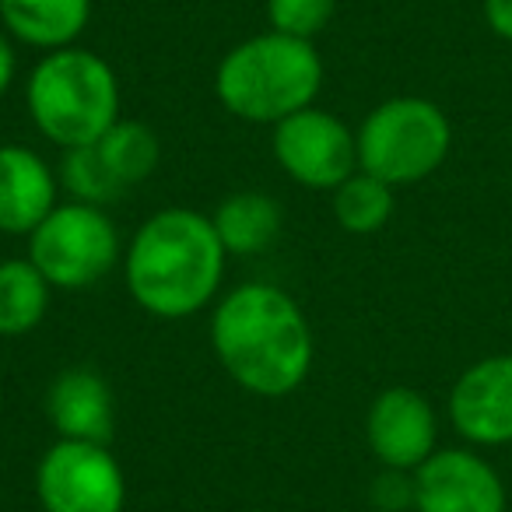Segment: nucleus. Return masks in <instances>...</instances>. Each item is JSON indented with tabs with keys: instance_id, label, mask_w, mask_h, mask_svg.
Returning <instances> with one entry per match:
<instances>
[{
	"instance_id": "obj_10",
	"label": "nucleus",
	"mask_w": 512,
	"mask_h": 512,
	"mask_svg": "<svg viewBox=\"0 0 512 512\" xmlns=\"http://www.w3.org/2000/svg\"><path fill=\"white\" fill-rule=\"evenodd\" d=\"M365 439L386 470L414 474L439 449V414L425 393L411 386H390L372 400Z\"/></svg>"
},
{
	"instance_id": "obj_13",
	"label": "nucleus",
	"mask_w": 512,
	"mask_h": 512,
	"mask_svg": "<svg viewBox=\"0 0 512 512\" xmlns=\"http://www.w3.org/2000/svg\"><path fill=\"white\" fill-rule=\"evenodd\" d=\"M46 414L60 439L99 442V446L113 439V390L99 372L85 365L64 369L53 379L46 393Z\"/></svg>"
},
{
	"instance_id": "obj_23",
	"label": "nucleus",
	"mask_w": 512,
	"mask_h": 512,
	"mask_svg": "<svg viewBox=\"0 0 512 512\" xmlns=\"http://www.w3.org/2000/svg\"><path fill=\"white\" fill-rule=\"evenodd\" d=\"M15 71H18L15 50H11L8 36H0V95L11 88V81H15Z\"/></svg>"
},
{
	"instance_id": "obj_20",
	"label": "nucleus",
	"mask_w": 512,
	"mask_h": 512,
	"mask_svg": "<svg viewBox=\"0 0 512 512\" xmlns=\"http://www.w3.org/2000/svg\"><path fill=\"white\" fill-rule=\"evenodd\" d=\"M337 11V0H267V18L271 29L281 36L309 39L330 25Z\"/></svg>"
},
{
	"instance_id": "obj_8",
	"label": "nucleus",
	"mask_w": 512,
	"mask_h": 512,
	"mask_svg": "<svg viewBox=\"0 0 512 512\" xmlns=\"http://www.w3.org/2000/svg\"><path fill=\"white\" fill-rule=\"evenodd\" d=\"M274 158L295 183L309 190H337L358 172V141L334 113L306 106L274 123Z\"/></svg>"
},
{
	"instance_id": "obj_9",
	"label": "nucleus",
	"mask_w": 512,
	"mask_h": 512,
	"mask_svg": "<svg viewBox=\"0 0 512 512\" xmlns=\"http://www.w3.org/2000/svg\"><path fill=\"white\" fill-rule=\"evenodd\" d=\"M509 491L474 446L435 449L414 470V512H505Z\"/></svg>"
},
{
	"instance_id": "obj_1",
	"label": "nucleus",
	"mask_w": 512,
	"mask_h": 512,
	"mask_svg": "<svg viewBox=\"0 0 512 512\" xmlns=\"http://www.w3.org/2000/svg\"><path fill=\"white\" fill-rule=\"evenodd\" d=\"M211 344L221 369L256 397L299 390L313 365V330L299 302L278 285L253 281L218 302Z\"/></svg>"
},
{
	"instance_id": "obj_4",
	"label": "nucleus",
	"mask_w": 512,
	"mask_h": 512,
	"mask_svg": "<svg viewBox=\"0 0 512 512\" xmlns=\"http://www.w3.org/2000/svg\"><path fill=\"white\" fill-rule=\"evenodd\" d=\"M39 134L60 148H85L120 120V81L92 50L64 46L39 60L25 88Z\"/></svg>"
},
{
	"instance_id": "obj_16",
	"label": "nucleus",
	"mask_w": 512,
	"mask_h": 512,
	"mask_svg": "<svg viewBox=\"0 0 512 512\" xmlns=\"http://www.w3.org/2000/svg\"><path fill=\"white\" fill-rule=\"evenodd\" d=\"M50 309V281L32 260L0 264V337H22L43 323Z\"/></svg>"
},
{
	"instance_id": "obj_21",
	"label": "nucleus",
	"mask_w": 512,
	"mask_h": 512,
	"mask_svg": "<svg viewBox=\"0 0 512 512\" xmlns=\"http://www.w3.org/2000/svg\"><path fill=\"white\" fill-rule=\"evenodd\" d=\"M372 502L383 512H400V509H407V505L414 509V474L407 477L404 470L383 467V474L372 484Z\"/></svg>"
},
{
	"instance_id": "obj_17",
	"label": "nucleus",
	"mask_w": 512,
	"mask_h": 512,
	"mask_svg": "<svg viewBox=\"0 0 512 512\" xmlns=\"http://www.w3.org/2000/svg\"><path fill=\"white\" fill-rule=\"evenodd\" d=\"M95 148L123 186L144 183L162 162V144H158L155 130L134 120H116L106 130V137L95 141Z\"/></svg>"
},
{
	"instance_id": "obj_2",
	"label": "nucleus",
	"mask_w": 512,
	"mask_h": 512,
	"mask_svg": "<svg viewBox=\"0 0 512 512\" xmlns=\"http://www.w3.org/2000/svg\"><path fill=\"white\" fill-rule=\"evenodd\" d=\"M225 256L207 214L190 207L158 211L137 228L123 256L127 292L144 313L183 320L200 313L218 295Z\"/></svg>"
},
{
	"instance_id": "obj_14",
	"label": "nucleus",
	"mask_w": 512,
	"mask_h": 512,
	"mask_svg": "<svg viewBox=\"0 0 512 512\" xmlns=\"http://www.w3.org/2000/svg\"><path fill=\"white\" fill-rule=\"evenodd\" d=\"M92 0H0V22L36 50H64L85 32Z\"/></svg>"
},
{
	"instance_id": "obj_15",
	"label": "nucleus",
	"mask_w": 512,
	"mask_h": 512,
	"mask_svg": "<svg viewBox=\"0 0 512 512\" xmlns=\"http://www.w3.org/2000/svg\"><path fill=\"white\" fill-rule=\"evenodd\" d=\"M211 225L218 232L225 253L235 256H253L264 253L281 232V207L274 204L267 193H232L218 204L211 214Z\"/></svg>"
},
{
	"instance_id": "obj_11",
	"label": "nucleus",
	"mask_w": 512,
	"mask_h": 512,
	"mask_svg": "<svg viewBox=\"0 0 512 512\" xmlns=\"http://www.w3.org/2000/svg\"><path fill=\"white\" fill-rule=\"evenodd\" d=\"M449 425L474 449L512 442V355L467 365L449 390Z\"/></svg>"
},
{
	"instance_id": "obj_19",
	"label": "nucleus",
	"mask_w": 512,
	"mask_h": 512,
	"mask_svg": "<svg viewBox=\"0 0 512 512\" xmlns=\"http://www.w3.org/2000/svg\"><path fill=\"white\" fill-rule=\"evenodd\" d=\"M64 183L71 190L74 200H85V204H113L127 186L113 176L106 162H102L99 148L85 144V148H67L64 158Z\"/></svg>"
},
{
	"instance_id": "obj_12",
	"label": "nucleus",
	"mask_w": 512,
	"mask_h": 512,
	"mask_svg": "<svg viewBox=\"0 0 512 512\" xmlns=\"http://www.w3.org/2000/svg\"><path fill=\"white\" fill-rule=\"evenodd\" d=\"M57 207V176L22 144L0 148V232L32 235Z\"/></svg>"
},
{
	"instance_id": "obj_7",
	"label": "nucleus",
	"mask_w": 512,
	"mask_h": 512,
	"mask_svg": "<svg viewBox=\"0 0 512 512\" xmlns=\"http://www.w3.org/2000/svg\"><path fill=\"white\" fill-rule=\"evenodd\" d=\"M36 495L46 512H123L127 481L106 446L60 439L39 460Z\"/></svg>"
},
{
	"instance_id": "obj_18",
	"label": "nucleus",
	"mask_w": 512,
	"mask_h": 512,
	"mask_svg": "<svg viewBox=\"0 0 512 512\" xmlns=\"http://www.w3.org/2000/svg\"><path fill=\"white\" fill-rule=\"evenodd\" d=\"M334 218L351 235L379 232L393 218V186L358 169L334 190Z\"/></svg>"
},
{
	"instance_id": "obj_22",
	"label": "nucleus",
	"mask_w": 512,
	"mask_h": 512,
	"mask_svg": "<svg viewBox=\"0 0 512 512\" xmlns=\"http://www.w3.org/2000/svg\"><path fill=\"white\" fill-rule=\"evenodd\" d=\"M484 22L498 39L512 43V0H484Z\"/></svg>"
},
{
	"instance_id": "obj_6",
	"label": "nucleus",
	"mask_w": 512,
	"mask_h": 512,
	"mask_svg": "<svg viewBox=\"0 0 512 512\" xmlns=\"http://www.w3.org/2000/svg\"><path fill=\"white\" fill-rule=\"evenodd\" d=\"M29 260L50 288L78 292L106 278L120 260V235L109 214L85 200L57 204L29 235Z\"/></svg>"
},
{
	"instance_id": "obj_3",
	"label": "nucleus",
	"mask_w": 512,
	"mask_h": 512,
	"mask_svg": "<svg viewBox=\"0 0 512 512\" xmlns=\"http://www.w3.org/2000/svg\"><path fill=\"white\" fill-rule=\"evenodd\" d=\"M323 85V60L309 39L264 32L228 50L214 74V92L232 116L281 123L313 106Z\"/></svg>"
},
{
	"instance_id": "obj_5",
	"label": "nucleus",
	"mask_w": 512,
	"mask_h": 512,
	"mask_svg": "<svg viewBox=\"0 0 512 512\" xmlns=\"http://www.w3.org/2000/svg\"><path fill=\"white\" fill-rule=\"evenodd\" d=\"M355 141L358 169L390 186H411L439 172L453 148V127L432 99L397 95L365 116Z\"/></svg>"
}]
</instances>
